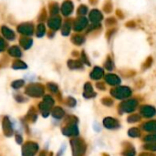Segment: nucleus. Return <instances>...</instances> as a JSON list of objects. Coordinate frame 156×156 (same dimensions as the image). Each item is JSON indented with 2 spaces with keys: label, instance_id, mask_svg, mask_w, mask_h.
Returning a JSON list of instances; mask_svg holds the SVG:
<instances>
[{
  "label": "nucleus",
  "instance_id": "obj_1",
  "mask_svg": "<svg viewBox=\"0 0 156 156\" xmlns=\"http://www.w3.org/2000/svg\"><path fill=\"white\" fill-rule=\"evenodd\" d=\"M111 93L116 99L123 100V99L129 98L132 95V90L129 87H126V86H119L117 88L112 89L111 90Z\"/></svg>",
  "mask_w": 156,
  "mask_h": 156
},
{
  "label": "nucleus",
  "instance_id": "obj_2",
  "mask_svg": "<svg viewBox=\"0 0 156 156\" xmlns=\"http://www.w3.org/2000/svg\"><path fill=\"white\" fill-rule=\"evenodd\" d=\"M138 105V101L135 99H131L124 101L120 104V112H133Z\"/></svg>",
  "mask_w": 156,
  "mask_h": 156
},
{
  "label": "nucleus",
  "instance_id": "obj_3",
  "mask_svg": "<svg viewBox=\"0 0 156 156\" xmlns=\"http://www.w3.org/2000/svg\"><path fill=\"white\" fill-rule=\"evenodd\" d=\"M105 80L108 84L112 85V86H118L121 84V78L113 73H109L105 76Z\"/></svg>",
  "mask_w": 156,
  "mask_h": 156
},
{
  "label": "nucleus",
  "instance_id": "obj_4",
  "mask_svg": "<svg viewBox=\"0 0 156 156\" xmlns=\"http://www.w3.org/2000/svg\"><path fill=\"white\" fill-rule=\"evenodd\" d=\"M90 19L91 20V22L95 23V24H99L102 19H103V16L101 14V12L98 9H93L90 12Z\"/></svg>",
  "mask_w": 156,
  "mask_h": 156
},
{
  "label": "nucleus",
  "instance_id": "obj_5",
  "mask_svg": "<svg viewBox=\"0 0 156 156\" xmlns=\"http://www.w3.org/2000/svg\"><path fill=\"white\" fill-rule=\"evenodd\" d=\"M141 112L144 117H153L156 113V110L154 107L149 106V105H144L141 108Z\"/></svg>",
  "mask_w": 156,
  "mask_h": 156
},
{
  "label": "nucleus",
  "instance_id": "obj_6",
  "mask_svg": "<svg viewBox=\"0 0 156 156\" xmlns=\"http://www.w3.org/2000/svg\"><path fill=\"white\" fill-rule=\"evenodd\" d=\"M104 124L109 129H117L120 127V124L117 120L112 118H107L104 120Z\"/></svg>",
  "mask_w": 156,
  "mask_h": 156
},
{
  "label": "nucleus",
  "instance_id": "obj_7",
  "mask_svg": "<svg viewBox=\"0 0 156 156\" xmlns=\"http://www.w3.org/2000/svg\"><path fill=\"white\" fill-rule=\"evenodd\" d=\"M104 68L107 69V70H113L115 69V64H114V60L113 58H112L111 55H108L105 61H104Z\"/></svg>",
  "mask_w": 156,
  "mask_h": 156
},
{
  "label": "nucleus",
  "instance_id": "obj_8",
  "mask_svg": "<svg viewBox=\"0 0 156 156\" xmlns=\"http://www.w3.org/2000/svg\"><path fill=\"white\" fill-rule=\"evenodd\" d=\"M103 75H104V71L100 67H95L93 71L90 73V77L94 80H100L103 77Z\"/></svg>",
  "mask_w": 156,
  "mask_h": 156
},
{
  "label": "nucleus",
  "instance_id": "obj_9",
  "mask_svg": "<svg viewBox=\"0 0 156 156\" xmlns=\"http://www.w3.org/2000/svg\"><path fill=\"white\" fill-rule=\"evenodd\" d=\"M120 74L124 78H133L136 75V70L132 69H123L120 70Z\"/></svg>",
  "mask_w": 156,
  "mask_h": 156
},
{
  "label": "nucleus",
  "instance_id": "obj_10",
  "mask_svg": "<svg viewBox=\"0 0 156 156\" xmlns=\"http://www.w3.org/2000/svg\"><path fill=\"white\" fill-rule=\"evenodd\" d=\"M102 9H103V11L106 14H111L113 11V4H112V0H105V2L103 4V6H102Z\"/></svg>",
  "mask_w": 156,
  "mask_h": 156
},
{
  "label": "nucleus",
  "instance_id": "obj_11",
  "mask_svg": "<svg viewBox=\"0 0 156 156\" xmlns=\"http://www.w3.org/2000/svg\"><path fill=\"white\" fill-rule=\"evenodd\" d=\"M127 147H124L123 149V153H122V155L123 156H134L135 155V150L134 148L133 147V145L129 144H125Z\"/></svg>",
  "mask_w": 156,
  "mask_h": 156
},
{
  "label": "nucleus",
  "instance_id": "obj_12",
  "mask_svg": "<svg viewBox=\"0 0 156 156\" xmlns=\"http://www.w3.org/2000/svg\"><path fill=\"white\" fill-rule=\"evenodd\" d=\"M153 63H154V58H153V57H152V56H148V57L145 58V60L144 61V63L142 64V69H143V70H146V69H150V68L152 67Z\"/></svg>",
  "mask_w": 156,
  "mask_h": 156
},
{
  "label": "nucleus",
  "instance_id": "obj_13",
  "mask_svg": "<svg viewBox=\"0 0 156 156\" xmlns=\"http://www.w3.org/2000/svg\"><path fill=\"white\" fill-rule=\"evenodd\" d=\"M144 129L147 132H156V121H151L144 124Z\"/></svg>",
  "mask_w": 156,
  "mask_h": 156
},
{
  "label": "nucleus",
  "instance_id": "obj_14",
  "mask_svg": "<svg viewBox=\"0 0 156 156\" xmlns=\"http://www.w3.org/2000/svg\"><path fill=\"white\" fill-rule=\"evenodd\" d=\"M117 31H118V28L117 27H112V28H109L107 31H106V34H105V37H106V38L110 41L111 40V38L117 33Z\"/></svg>",
  "mask_w": 156,
  "mask_h": 156
},
{
  "label": "nucleus",
  "instance_id": "obj_15",
  "mask_svg": "<svg viewBox=\"0 0 156 156\" xmlns=\"http://www.w3.org/2000/svg\"><path fill=\"white\" fill-rule=\"evenodd\" d=\"M117 19H116V17H114V16H109L107 19H106V21H105V25L107 26V27H113V26H115V25H117Z\"/></svg>",
  "mask_w": 156,
  "mask_h": 156
},
{
  "label": "nucleus",
  "instance_id": "obj_16",
  "mask_svg": "<svg viewBox=\"0 0 156 156\" xmlns=\"http://www.w3.org/2000/svg\"><path fill=\"white\" fill-rule=\"evenodd\" d=\"M129 134L131 137H139L141 135V132L138 128H133L129 131Z\"/></svg>",
  "mask_w": 156,
  "mask_h": 156
},
{
  "label": "nucleus",
  "instance_id": "obj_17",
  "mask_svg": "<svg viewBox=\"0 0 156 156\" xmlns=\"http://www.w3.org/2000/svg\"><path fill=\"white\" fill-rule=\"evenodd\" d=\"M145 150L149 151H156V142H152V143H147L144 146Z\"/></svg>",
  "mask_w": 156,
  "mask_h": 156
},
{
  "label": "nucleus",
  "instance_id": "obj_18",
  "mask_svg": "<svg viewBox=\"0 0 156 156\" xmlns=\"http://www.w3.org/2000/svg\"><path fill=\"white\" fill-rule=\"evenodd\" d=\"M115 14H116L117 17L119 19H121V20H123L125 18V14H124V12L121 8H117L116 11H115Z\"/></svg>",
  "mask_w": 156,
  "mask_h": 156
},
{
  "label": "nucleus",
  "instance_id": "obj_19",
  "mask_svg": "<svg viewBox=\"0 0 156 156\" xmlns=\"http://www.w3.org/2000/svg\"><path fill=\"white\" fill-rule=\"evenodd\" d=\"M141 117L138 114H132L131 116H129L128 118V122H138L140 121Z\"/></svg>",
  "mask_w": 156,
  "mask_h": 156
},
{
  "label": "nucleus",
  "instance_id": "obj_20",
  "mask_svg": "<svg viewBox=\"0 0 156 156\" xmlns=\"http://www.w3.org/2000/svg\"><path fill=\"white\" fill-rule=\"evenodd\" d=\"M144 141L146 143H152V142H156V134H151L148 135L144 138Z\"/></svg>",
  "mask_w": 156,
  "mask_h": 156
},
{
  "label": "nucleus",
  "instance_id": "obj_21",
  "mask_svg": "<svg viewBox=\"0 0 156 156\" xmlns=\"http://www.w3.org/2000/svg\"><path fill=\"white\" fill-rule=\"evenodd\" d=\"M125 27H128V28H131V29L135 28V27H136V22H135L134 20H130V21H128V22L125 23Z\"/></svg>",
  "mask_w": 156,
  "mask_h": 156
},
{
  "label": "nucleus",
  "instance_id": "obj_22",
  "mask_svg": "<svg viewBox=\"0 0 156 156\" xmlns=\"http://www.w3.org/2000/svg\"><path fill=\"white\" fill-rule=\"evenodd\" d=\"M102 102H103L105 105H107V106H111V105L113 103V101H112V99H110V98H104V99L102 100Z\"/></svg>",
  "mask_w": 156,
  "mask_h": 156
},
{
  "label": "nucleus",
  "instance_id": "obj_23",
  "mask_svg": "<svg viewBox=\"0 0 156 156\" xmlns=\"http://www.w3.org/2000/svg\"><path fill=\"white\" fill-rule=\"evenodd\" d=\"M135 85H136V87H137L138 89L143 88V87L144 86V80H138L136 81Z\"/></svg>",
  "mask_w": 156,
  "mask_h": 156
},
{
  "label": "nucleus",
  "instance_id": "obj_24",
  "mask_svg": "<svg viewBox=\"0 0 156 156\" xmlns=\"http://www.w3.org/2000/svg\"><path fill=\"white\" fill-rule=\"evenodd\" d=\"M87 11H88V8H87L86 5H81L80 6V15H85L87 13Z\"/></svg>",
  "mask_w": 156,
  "mask_h": 156
},
{
  "label": "nucleus",
  "instance_id": "obj_25",
  "mask_svg": "<svg viewBox=\"0 0 156 156\" xmlns=\"http://www.w3.org/2000/svg\"><path fill=\"white\" fill-rule=\"evenodd\" d=\"M97 87H98V89H100V90H105V85L103 84V83H98L97 84Z\"/></svg>",
  "mask_w": 156,
  "mask_h": 156
},
{
  "label": "nucleus",
  "instance_id": "obj_26",
  "mask_svg": "<svg viewBox=\"0 0 156 156\" xmlns=\"http://www.w3.org/2000/svg\"><path fill=\"white\" fill-rule=\"evenodd\" d=\"M140 156H154V154H148V153H144V154H142Z\"/></svg>",
  "mask_w": 156,
  "mask_h": 156
}]
</instances>
